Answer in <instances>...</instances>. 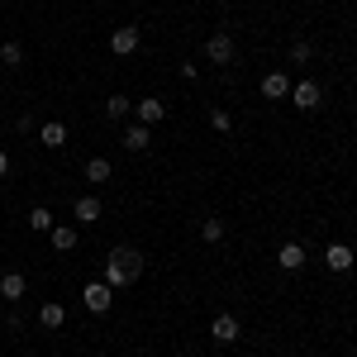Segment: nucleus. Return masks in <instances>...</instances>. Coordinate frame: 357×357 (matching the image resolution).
Returning <instances> with one entry per match:
<instances>
[{
    "label": "nucleus",
    "instance_id": "4be33fe9",
    "mask_svg": "<svg viewBox=\"0 0 357 357\" xmlns=\"http://www.w3.org/2000/svg\"><path fill=\"white\" fill-rule=\"evenodd\" d=\"M210 124H215L220 134H229V124H234V119H229V110H215V114H210Z\"/></svg>",
    "mask_w": 357,
    "mask_h": 357
},
{
    "label": "nucleus",
    "instance_id": "ddd939ff",
    "mask_svg": "<svg viewBox=\"0 0 357 357\" xmlns=\"http://www.w3.org/2000/svg\"><path fill=\"white\" fill-rule=\"evenodd\" d=\"M38 143H43V148H62V143H67V124H43V129H38Z\"/></svg>",
    "mask_w": 357,
    "mask_h": 357
},
{
    "label": "nucleus",
    "instance_id": "39448f33",
    "mask_svg": "<svg viewBox=\"0 0 357 357\" xmlns=\"http://www.w3.org/2000/svg\"><path fill=\"white\" fill-rule=\"evenodd\" d=\"M110 48H114V57H129L138 48V29L129 24V29H114L110 33Z\"/></svg>",
    "mask_w": 357,
    "mask_h": 357
},
{
    "label": "nucleus",
    "instance_id": "dca6fc26",
    "mask_svg": "<svg viewBox=\"0 0 357 357\" xmlns=\"http://www.w3.org/2000/svg\"><path fill=\"white\" fill-rule=\"evenodd\" d=\"M48 238H53L57 252H67V248H77V229H67V224H53V234H48Z\"/></svg>",
    "mask_w": 357,
    "mask_h": 357
},
{
    "label": "nucleus",
    "instance_id": "f03ea898",
    "mask_svg": "<svg viewBox=\"0 0 357 357\" xmlns=\"http://www.w3.org/2000/svg\"><path fill=\"white\" fill-rule=\"evenodd\" d=\"M82 301H86V310H96V314H105L114 305V286H105V281H91L82 291Z\"/></svg>",
    "mask_w": 357,
    "mask_h": 357
},
{
    "label": "nucleus",
    "instance_id": "9d476101",
    "mask_svg": "<svg viewBox=\"0 0 357 357\" xmlns=\"http://www.w3.org/2000/svg\"><path fill=\"white\" fill-rule=\"evenodd\" d=\"M24 286H29V281H24V272H5V276H0V296H5L10 305H15L20 296H24Z\"/></svg>",
    "mask_w": 357,
    "mask_h": 357
},
{
    "label": "nucleus",
    "instance_id": "6e6552de",
    "mask_svg": "<svg viewBox=\"0 0 357 357\" xmlns=\"http://www.w3.org/2000/svg\"><path fill=\"white\" fill-rule=\"evenodd\" d=\"M134 110H138V124H148V129H153L158 119H167V105H162V100H153V96H148V100H138Z\"/></svg>",
    "mask_w": 357,
    "mask_h": 357
},
{
    "label": "nucleus",
    "instance_id": "f3484780",
    "mask_svg": "<svg viewBox=\"0 0 357 357\" xmlns=\"http://www.w3.org/2000/svg\"><path fill=\"white\" fill-rule=\"evenodd\" d=\"M86 181H96V186L110 181V162H105V158H91V162H86Z\"/></svg>",
    "mask_w": 357,
    "mask_h": 357
},
{
    "label": "nucleus",
    "instance_id": "a211bd4d",
    "mask_svg": "<svg viewBox=\"0 0 357 357\" xmlns=\"http://www.w3.org/2000/svg\"><path fill=\"white\" fill-rule=\"evenodd\" d=\"M134 110V100H124V96H119V91H114L110 100H105V114H110V119H124V114Z\"/></svg>",
    "mask_w": 357,
    "mask_h": 357
},
{
    "label": "nucleus",
    "instance_id": "20e7f679",
    "mask_svg": "<svg viewBox=\"0 0 357 357\" xmlns=\"http://www.w3.org/2000/svg\"><path fill=\"white\" fill-rule=\"evenodd\" d=\"M262 96H267V100H286V96H291V77H286V72H267V77H262Z\"/></svg>",
    "mask_w": 357,
    "mask_h": 357
},
{
    "label": "nucleus",
    "instance_id": "7ed1b4c3",
    "mask_svg": "<svg viewBox=\"0 0 357 357\" xmlns=\"http://www.w3.org/2000/svg\"><path fill=\"white\" fill-rule=\"evenodd\" d=\"M291 100H296L301 110H319L324 91H319V82H310V77H305V82H296V86H291Z\"/></svg>",
    "mask_w": 357,
    "mask_h": 357
},
{
    "label": "nucleus",
    "instance_id": "f8f14e48",
    "mask_svg": "<svg viewBox=\"0 0 357 357\" xmlns=\"http://www.w3.org/2000/svg\"><path fill=\"white\" fill-rule=\"evenodd\" d=\"M62 319H67V310H62L57 301L38 305V324H43V329H62Z\"/></svg>",
    "mask_w": 357,
    "mask_h": 357
},
{
    "label": "nucleus",
    "instance_id": "f257e3e1",
    "mask_svg": "<svg viewBox=\"0 0 357 357\" xmlns=\"http://www.w3.org/2000/svg\"><path fill=\"white\" fill-rule=\"evenodd\" d=\"M138 276H143V252L138 248H114L110 257H105V286H134Z\"/></svg>",
    "mask_w": 357,
    "mask_h": 357
},
{
    "label": "nucleus",
    "instance_id": "412c9836",
    "mask_svg": "<svg viewBox=\"0 0 357 357\" xmlns=\"http://www.w3.org/2000/svg\"><path fill=\"white\" fill-rule=\"evenodd\" d=\"M200 234H205L210 243H220V238H224V220H205V224H200Z\"/></svg>",
    "mask_w": 357,
    "mask_h": 357
},
{
    "label": "nucleus",
    "instance_id": "0eeeda50",
    "mask_svg": "<svg viewBox=\"0 0 357 357\" xmlns=\"http://www.w3.org/2000/svg\"><path fill=\"white\" fill-rule=\"evenodd\" d=\"M238 319H234V314H220V319H215V324H210V338H215V343H234V338H238Z\"/></svg>",
    "mask_w": 357,
    "mask_h": 357
},
{
    "label": "nucleus",
    "instance_id": "2eb2a0df",
    "mask_svg": "<svg viewBox=\"0 0 357 357\" xmlns=\"http://www.w3.org/2000/svg\"><path fill=\"white\" fill-rule=\"evenodd\" d=\"M100 220V200H96V195H82V200H77V224H96Z\"/></svg>",
    "mask_w": 357,
    "mask_h": 357
},
{
    "label": "nucleus",
    "instance_id": "4468645a",
    "mask_svg": "<svg viewBox=\"0 0 357 357\" xmlns=\"http://www.w3.org/2000/svg\"><path fill=\"white\" fill-rule=\"evenodd\" d=\"M148 143H153V134H148V124H134V129L124 134V148H129V153H148Z\"/></svg>",
    "mask_w": 357,
    "mask_h": 357
},
{
    "label": "nucleus",
    "instance_id": "423d86ee",
    "mask_svg": "<svg viewBox=\"0 0 357 357\" xmlns=\"http://www.w3.org/2000/svg\"><path fill=\"white\" fill-rule=\"evenodd\" d=\"M205 53H210V62H229V57H234V38H229V33H210V43H205Z\"/></svg>",
    "mask_w": 357,
    "mask_h": 357
},
{
    "label": "nucleus",
    "instance_id": "5701e85b",
    "mask_svg": "<svg viewBox=\"0 0 357 357\" xmlns=\"http://www.w3.org/2000/svg\"><path fill=\"white\" fill-rule=\"evenodd\" d=\"M5 172H10V153L0 148V176H5Z\"/></svg>",
    "mask_w": 357,
    "mask_h": 357
},
{
    "label": "nucleus",
    "instance_id": "9b49d317",
    "mask_svg": "<svg viewBox=\"0 0 357 357\" xmlns=\"http://www.w3.org/2000/svg\"><path fill=\"white\" fill-rule=\"evenodd\" d=\"M276 262H281L286 272H301V267H305V248H301V243H281Z\"/></svg>",
    "mask_w": 357,
    "mask_h": 357
},
{
    "label": "nucleus",
    "instance_id": "1a4fd4ad",
    "mask_svg": "<svg viewBox=\"0 0 357 357\" xmlns=\"http://www.w3.org/2000/svg\"><path fill=\"white\" fill-rule=\"evenodd\" d=\"M324 262H329V272H348V267H353V248L348 243H329Z\"/></svg>",
    "mask_w": 357,
    "mask_h": 357
},
{
    "label": "nucleus",
    "instance_id": "6ab92c4d",
    "mask_svg": "<svg viewBox=\"0 0 357 357\" xmlns=\"http://www.w3.org/2000/svg\"><path fill=\"white\" fill-rule=\"evenodd\" d=\"M29 229H33V234H53V215H48V210L38 205V210L29 215Z\"/></svg>",
    "mask_w": 357,
    "mask_h": 357
},
{
    "label": "nucleus",
    "instance_id": "aec40b11",
    "mask_svg": "<svg viewBox=\"0 0 357 357\" xmlns=\"http://www.w3.org/2000/svg\"><path fill=\"white\" fill-rule=\"evenodd\" d=\"M0 62L20 67V62H24V48H20V43H0Z\"/></svg>",
    "mask_w": 357,
    "mask_h": 357
}]
</instances>
